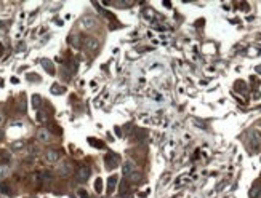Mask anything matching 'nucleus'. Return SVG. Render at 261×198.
Masks as SVG:
<instances>
[{
  "instance_id": "9b49d317",
  "label": "nucleus",
  "mask_w": 261,
  "mask_h": 198,
  "mask_svg": "<svg viewBox=\"0 0 261 198\" xmlns=\"http://www.w3.org/2000/svg\"><path fill=\"white\" fill-rule=\"evenodd\" d=\"M42 66H43V69H45L48 74H55V69H53V64H51V61L43 59V61H42Z\"/></svg>"
},
{
  "instance_id": "f03ea898",
  "label": "nucleus",
  "mask_w": 261,
  "mask_h": 198,
  "mask_svg": "<svg viewBox=\"0 0 261 198\" xmlns=\"http://www.w3.org/2000/svg\"><path fill=\"white\" fill-rule=\"evenodd\" d=\"M104 162H106V168H109V170H112V168H115V166L119 165V162H120V158H119L117 154H107L106 157H104Z\"/></svg>"
},
{
  "instance_id": "aec40b11",
  "label": "nucleus",
  "mask_w": 261,
  "mask_h": 198,
  "mask_svg": "<svg viewBox=\"0 0 261 198\" xmlns=\"http://www.w3.org/2000/svg\"><path fill=\"white\" fill-rule=\"evenodd\" d=\"M37 120H39V121H45L47 120V115L43 112H39V113H37Z\"/></svg>"
},
{
  "instance_id": "f257e3e1",
  "label": "nucleus",
  "mask_w": 261,
  "mask_h": 198,
  "mask_svg": "<svg viewBox=\"0 0 261 198\" xmlns=\"http://www.w3.org/2000/svg\"><path fill=\"white\" fill-rule=\"evenodd\" d=\"M95 26H96V18L91 16V15H87V16H83L80 19V27L82 29H93Z\"/></svg>"
},
{
  "instance_id": "20e7f679",
  "label": "nucleus",
  "mask_w": 261,
  "mask_h": 198,
  "mask_svg": "<svg viewBox=\"0 0 261 198\" xmlns=\"http://www.w3.org/2000/svg\"><path fill=\"white\" fill-rule=\"evenodd\" d=\"M58 173H59V176H63V177H67V176L72 173V166H71L67 162H64V163H61V165H59Z\"/></svg>"
},
{
  "instance_id": "393cba45",
  "label": "nucleus",
  "mask_w": 261,
  "mask_h": 198,
  "mask_svg": "<svg viewBox=\"0 0 261 198\" xmlns=\"http://www.w3.org/2000/svg\"><path fill=\"white\" fill-rule=\"evenodd\" d=\"M2 120H3V118H2V115H0V123H2Z\"/></svg>"
},
{
  "instance_id": "b1692460",
  "label": "nucleus",
  "mask_w": 261,
  "mask_h": 198,
  "mask_svg": "<svg viewBox=\"0 0 261 198\" xmlns=\"http://www.w3.org/2000/svg\"><path fill=\"white\" fill-rule=\"evenodd\" d=\"M256 72H260V74H261V67H256Z\"/></svg>"
},
{
  "instance_id": "9d476101",
  "label": "nucleus",
  "mask_w": 261,
  "mask_h": 198,
  "mask_svg": "<svg viewBox=\"0 0 261 198\" xmlns=\"http://www.w3.org/2000/svg\"><path fill=\"white\" fill-rule=\"evenodd\" d=\"M117 176H111L109 177V181H107V192H114V189H115V185H117Z\"/></svg>"
},
{
  "instance_id": "4be33fe9",
  "label": "nucleus",
  "mask_w": 261,
  "mask_h": 198,
  "mask_svg": "<svg viewBox=\"0 0 261 198\" xmlns=\"http://www.w3.org/2000/svg\"><path fill=\"white\" fill-rule=\"evenodd\" d=\"M19 109H21V112H24V110H26V102H24V101H21V104H19Z\"/></svg>"
},
{
  "instance_id": "423d86ee",
  "label": "nucleus",
  "mask_w": 261,
  "mask_h": 198,
  "mask_svg": "<svg viewBox=\"0 0 261 198\" xmlns=\"http://www.w3.org/2000/svg\"><path fill=\"white\" fill-rule=\"evenodd\" d=\"M99 46V42L95 38V37H88V38H85V48L88 50V51H95V50H98Z\"/></svg>"
},
{
  "instance_id": "7ed1b4c3",
  "label": "nucleus",
  "mask_w": 261,
  "mask_h": 198,
  "mask_svg": "<svg viewBox=\"0 0 261 198\" xmlns=\"http://www.w3.org/2000/svg\"><path fill=\"white\" fill-rule=\"evenodd\" d=\"M90 174H91V170L88 168V166H80L77 171V181L79 182H85L87 179L90 177Z\"/></svg>"
},
{
  "instance_id": "a878e982",
  "label": "nucleus",
  "mask_w": 261,
  "mask_h": 198,
  "mask_svg": "<svg viewBox=\"0 0 261 198\" xmlns=\"http://www.w3.org/2000/svg\"><path fill=\"white\" fill-rule=\"evenodd\" d=\"M0 53H2V45H0Z\"/></svg>"
},
{
  "instance_id": "412c9836",
  "label": "nucleus",
  "mask_w": 261,
  "mask_h": 198,
  "mask_svg": "<svg viewBox=\"0 0 261 198\" xmlns=\"http://www.w3.org/2000/svg\"><path fill=\"white\" fill-rule=\"evenodd\" d=\"M88 142H90L91 146H96V147H103V142H96V141H93V138H90V139H88Z\"/></svg>"
},
{
  "instance_id": "ddd939ff",
  "label": "nucleus",
  "mask_w": 261,
  "mask_h": 198,
  "mask_svg": "<svg viewBox=\"0 0 261 198\" xmlns=\"http://www.w3.org/2000/svg\"><path fill=\"white\" fill-rule=\"evenodd\" d=\"M250 198H261V187L255 185L250 190Z\"/></svg>"
},
{
  "instance_id": "2eb2a0df",
  "label": "nucleus",
  "mask_w": 261,
  "mask_h": 198,
  "mask_svg": "<svg viewBox=\"0 0 261 198\" xmlns=\"http://www.w3.org/2000/svg\"><path fill=\"white\" fill-rule=\"evenodd\" d=\"M23 147H24V142H23V141H16V142H13V144H11L13 150H21Z\"/></svg>"
},
{
  "instance_id": "a211bd4d",
  "label": "nucleus",
  "mask_w": 261,
  "mask_h": 198,
  "mask_svg": "<svg viewBox=\"0 0 261 198\" xmlns=\"http://www.w3.org/2000/svg\"><path fill=\"white\" fill-rule=\"evenodd\" d=\"M40 176H42V181H43V182H48V184H50V182L53 181V177H51V174H50V173H42Z\"/></svg>"
},
{
  "instance_id": "5701e85b",
  "label": "nucleus",
  "mask_w": 261,
  "mask_h": 198,
  "mask_svg": "<svg viewBox=\"0 0 261 198\" xmlns=\"http://www.w3.org/2000/svg\"><path fill=\"white\" fill-rule=\"evenodd\" d=\"M2 138H3V131H0V141H2Z\"/></svg>"
},
{
  "instance_id": "39448f33",
  "label": "nucleus",
  "mask_w": 261,
  "mask_h": 198,
  "mask_svg": "<svg viewBox=\"0 0 261 198\" xmlns=\"http://www.w3.org/2000/svg\"><path fill=\"white\" fill-rule=\"evenodd\" d=\"M133 173H136V168H135V165L131 162H127V163H123V168H122V174L125 176V177H130Z\"/></svg>"
},
{
  "instance_id": "dca6fc26",
  "label": "nucleus",
  "mask_w": 261,
  "mask_h": 198,
  "mask_svg": "<svg viewBox=\"0 0 261 198\" xmlns=\"http://www.w3.org/2000/svg\"><path fill=\"white\" fill-rule=\"evenodd\" d=\"M95 189H96V192H98V193H101L103 192V181L101 179H96V182H95Z\"/></svg>"
},
{
  "instance_id": "f3484780",
  "label": "nucleus",
  "mask_w": 261,
  "mask_h": 198,
  "mask_svg": "<svg viewBox=\"0 0 261 198\" xmlns=\"http://www.w3.org/2000/svg\"><path fill=\"white\" fill-rule=\"evenodd\" d=\"M39 105H40V96H32V107L34 109H39Z\"/></svg>"
},
{
  "instance_id": "1a4fd4ad",
  "label": "nucleus",
  "mask_w": 261,
  "mask_h": 198,
  "mask_svg": "<svg viewBox=\"0 0 261 198\" xmlns=\"http://www.w3.org/2000/svg\"><path fill=\"white\" fill-rule=\"evenodd\" d=\"M250 142H252V147H253V149H258V147H260L261 136L256 133V131H253V133H252V141H250Z\"/></svg>"
},
{
  "instance_id": "f8f14e48",
  "label": "nucleus",
  "mask_w": 261,
  "mask_h": 198,
  "mask_svg": "<svg viewBox=\"0 0 261 198\" xmlns=\"http://www.w3.org/2000/svg\"><path fill=\"white\" fill-rule=\"evenodd\" d=\"M10 174V166L7 165V163H3V165H0V179L7 177Z\"/></svg>"
},
{
  "instance_id": "0eeeda50",
  "label": "nucleus",
  "mask_w": 261,
  "mask_h": 198,
  "mask_svg": "<svg viewBox=\"0 0 261 198\" xmlns=\"http://www.w3.org/2000/svg\"><path fill=\"white\" fill-rule=\"evenodd\" d=\"M37 139H39L40 142H48L50 141V133L45 128H40L39 131H37Z\"/></svg>"
},
{
  "instance_id": "4468645a",
  "label": "nucleus",
  "mask_w": 261,
  "mask_h": 198,
  "mask_svg": "<svg viewBox=\"0 0 261 198\" xmlns=\"http://www.w3.org/2000/svg\"><path fill=\"white\" fill-rule=\"evenodd\" d=\"M69 43L74 48H79V35H71L69 37Z\"/></svg>"
},
{
  "instance_id": "6ab92c4d",
  "label": "nucleus",
  "mask_w": 261,
  "mask_h": 198,
  "mask_svg": "<svg viewBox=\"0 0 261 198\" xmlns=\"http://www.w3.org/2000/svg\"><path fill=\"white\" fill-rule=\"evenodd\" d=\"M64 89H61V86H58V85H53L51 86V93L53 94H61Z\"/></svg>"
},
{
  "instance_id": "6e6552de",
  "label": "nucleus",
  "mask_w": 261,
  "mask_h": 198,
  "mask_svg": "<svg viewBox=\"0 0 261 198\" xmlns=\"http://www.w3.org/2000/svg\"><path fill=\"white\" fill-rule=\"evenodd\" d=\"M45 158H47V162H50V163H56L59 160V154L56 150H48L45 154Z\"/></svg>"
}]
</instances>
